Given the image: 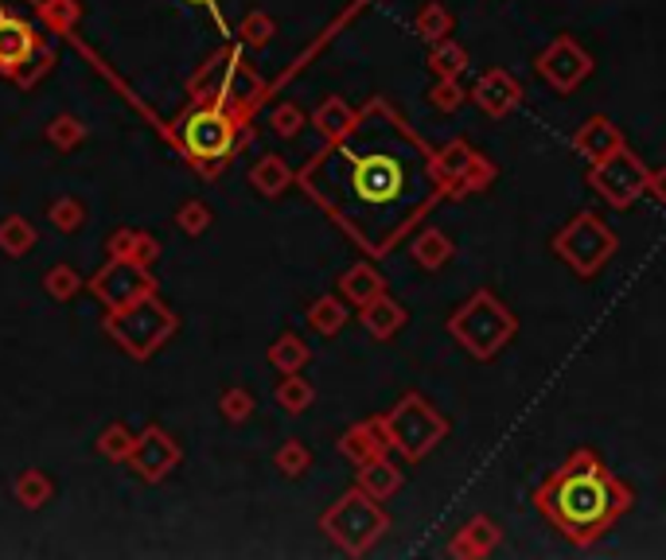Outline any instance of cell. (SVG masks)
Returning <instances> with one entry per match:
<instances>
[{"instance_id":"1f68e13d","label":"cell","mask_w":666,"mask_h":560,"mask_svg":"<svg viewBox=\"0 0 666 560\" xmlns=\"http://www.w3.org/2000/svg\"><path fill=\"white\" fill-rule=\"evenodd\" d=\"M98 451H102L105 459H129L133 456V436H129L121 425L105 428L102 440H98Z\"/></svg>"},{"instance_id":"7a4b0ae2","label":"cell","mask_w":666,"mask_h":560,"mask_svg":"<svg viewBox=\"0 0 666 560\" xmlns=\"http://www.w3.org/2000/svg\"><path fill=\"white\" fill-rule=\"evenodd\" d=\"M635 506L632 490L596 459V451L577 448L542 487H534V510L573 544L588 549L612 533L619 518Z\"/></svg>"},{"instance_id":"e0dca14e","label":"cell","mask_w":666,"mask_h":560,"mask_svg":"<svg viewBox=\"0 0 666 560\" xmlns=\"http://www.w3.org/2000/svg\"><path fill=\"white\" fill-rule=\"evenodd\" d=\"M386 448L390 444H386V432H382L379 420H366V425L351 428V432L340 440V451L347 459H355L359 467L371 464V459H379V456H386Z\"/></svg>"},{"instance_id":"603a6c76","label":"cell","mask_w":666,"mask_h":560,"mask_svg":"<svg viewBox=\"0 0 666 560\" xmlns=\"http://www.w3.org/2000/svg\"><path fill=\"white\" fill-rule=\"evenodd\" d=\"M453 12L444 9L441 0H428L425 9L417 12V20H413V28H417V35L425 43H441V40H448L453 35Z\"/></svg>"},{"instance_id":"4dcf8cb0","label":"cell","mask_w":666,"mask_h":560,"mask_svg":"<svg viewBox=\"0 0 666 560\" xmlns=\"http://www.w3.org/2000/svg\"><path fill=\"white\" fill-rule=\"evenodd\" d=\"M48 495H51V482L43 479L40 471H24V475L17 479V498H20L24 506H32V510H36V506L48 502Z\"/></svg>"},{"instance_id":"7402d4cb","label":"cell","mask_w":666,"mask_h":560,"mask_svg":"<svg viewBox=\"0 0 666 560\" xmlns=\"http://www.w3.org/2000/svg\"><path fill=\"white\" fill-rule=\"evenodd\" d=\"M355 118L359 113L351 110L347 102H343V98H324V102H320V110H316V129L320 133L327 136V141H340L343 133H347L351 125H355Z\"/></svg>"},{"instance_id":"60d3db41","label":"cell","mask_w":666,"mask_h":560,"mask_svg":"<svg viewBox=\"0 0 666 560\" xmlns=\"http://www.w3.org/2000/svg\"><path fill=\"white\" fill-rule=\"evenodd\" d=\"M71 4H74V0H51V17H56L59 20V12H63V20H74V9H71Z\"/></svg>"},{"instance_id":"f1b7e54d","label":"cell","mask_w":666,"mask_h":560,"mask_svg":"<svg viewBox=\"0 0 666 560\" xmlns=\"http://www.w3.org/2000/svg\"><path fill=\"white\" fill-rule=\"evenodd\" d=\"M273 464H278V471L281 475H289V479H296V475H304L312 467V451L304 448L301 440H289L285 448L273 456Z\"/></svg>"},{"instance_id":"d6986e66","label":"cell","mask_w":666,"mask_h":560,"mask_svg":"<svg viewBox=\"0 0 666 560\" xmlns=\"http://www.w3.org/2000/svg\"><path fill=\"white\" fill-rule=\"evenodd\" d=\"M32 32H28L20 20H0V67L4 71H17L32 55Z\"/></svg>"},{"instance_id":"277c9868","label":"cell","mask_w":666,"mask_h":560,"mask_svg":"<svg viewBox=\"0 0 666 560\" xmlns=\"http://www.w3.org/2000/svg\"><path fill=\"white\" fill-rule=\"evenodd\" d=\"M549 245H554L562 265H569L581 281H588V276H596L612 261V253L619 250V237L596 211H581L573 214V222H565L557 230Z\"/></svg>"},{"instance_id":"d590c367","label":"cell","mask_w":666,"mask_h":560,"mask_svg":"<svg viewBox=\"0 0 666 560\" xmlns=\"http://www.w3.org/2000/svg\"><path fill=\"white\" fill-rule=\"evenodd\" d=\"M270 125L278 129L281 136H296V133H301V129H304V113L296 110L293 102H285V105H278V110H273Z\"/></svg>"},{"instance_id":"3957f363","label":"cell","mask_w":666,"mask_h":560,"mask_svg":"<svg viewBox=\"0 0 666 560\" xmlns=\"http://www.w3.org/2000/svg\"><path fill=\"white\" fill-rule=\"evenodd\" d=\"M448 335H453V339L461 343L472 358L492 363V358L518 335V319H515V312L500 301V296L487 293V288H480L476 296H468V301L453 312V319H448Z\"/></svg>"},{"instance_id":"30bf717a","label":"cell","mask_w":666,"mask_h":560,"mask_svg":"<svg viewBox=\"0 0 666 560\" xmlns=\"http://www.w3.org/2000/svg\"><path fill=\"white\" fill-rule=\"evenodd\" d=\"M468 98L476 110L487 113V118L503 121L523 105V82H518L511 71H503V67H492V71H484L476 82H472Z\"/></svg>"},{"instance_id":"5b68a950","label":"cell","mask_w":666,"mask_h":560,"mask_svg":"<svg viewBox=\"0 0 666 560\" xmlns=\"http://www.w3.org/2000/svg\"><path fill=\"white\" fill-rule=\"evenodd\" d=\"M320 526H324V533L332 537L343 552L363 557V552L390 529V513L379 506V498L366 495L363 487H355L320 518Z\"/></svg>"},{"instance_id":"ab89813d","label":"cell","mask_w":666,"mask_h":560,"mask_svg":"<svg viewBox=\"0 0 666 560\" xmlns=\"http://www.w3.org/2000/svg\"><path fill=\"white\" fill-rule=\"evenodd\" d=\"M647 195L655 198L658 206H666V167H650V175H647Z\"/></svg>"},{"instance_id":"f546056e","label":"cell","mask_w":666,"mask_h":560,"mask_svg":"<svg viewBox=\"0 0 666 560\" xmlns=\"http://www.w3.org/2000/svg\"><path fill=\"white\" fill-rule=\"evenodd\" d=\"M464 98H468V94H464L456 79H436L433 90H428V105H433V110H441V113H456L464 105Z\"/></svg>"},{"instance_id":"4fadbf2b","label":"cell","mask_w":666,"mask_h":560,"mask_svg":"<svg viewBox=\"0 0 666 560\" xmlns=\"http://www.w3.org/2000/svg\"><path fill=\"white\" fill-rule=\"evenodd\" d=\"M500 541H503V529L495 526L492 518H472L468 526L461 529V533L448 541V557H456V560H480V557H492L495 549H500Z\"/></svg>"},{"instance_id":"8d00e7d4","label":"cell","mask_w":666,"mask_h":560,"mask_svg":"<svg viewBox=\"0 0 666 560\" xmlns=\"http://www.w3.org/2000/svg\"><path fill=\"white\" fill-rule=\"evenodd\" d=\"M273 35V20L262 17V12H254V17L242 20V40L250 43V48H265Z\"/></svg>"},{"instance_id":"74e56055","label":"cell","mask_w":666,"mask_h":560,"mask_svg":"<svg viewBox=\"0 0 666 560\" xmlns=\"http://www.w3.org/2000/svg\"><path fill=\"white\" fill-rule=\"evenodd\" d=\"M51 222H56V230L71 234V230L82 226V206L74 203V198H59V203L51 206Z\"/></svg>"},{"instance_id":"b9f144b4","label":"cell","mask_w":666,"mask_h":560,"mask_svg":"<svg viewBox=\"0 0 666 560\" xmlns=\"http://www.w3.org/2000/svg\"><path fill=\"white\" fill-rule=\"evenodd\" d=\"M191 4H214V0H191Z\"/></svg>"},{"instance_id":"ac0fdd59","label":"cell","mask_w":666,"mask_h":560,"mask_svg":"<svg viewBox=\"0 0 666 560\" xmlns=\"http://www.w3.org/2000/svg\"><path fill=\"white\" fill-rule=\"evenodd\" d=\"M386 293V281H382V273L374 265H355V268H347V273L340 276V296L343 301H351L355 308H363V304H371L374 296H382Z\"/></svg>"},{"instance_id":"d4e9b609","label":"cell","mask_w":666,"mask_h":560,"mask_svg":"<svg viewBox=\"0 0 666 560\" xmlns=\"http://www.w3.org/2000/svg\"><path fill=\"white\" fill-rule=\"evenodd\" d=\"M309 324H312V332H320V335H335L343 324H347V308H343L335 296H320V301L309 308Z\"/></svg>"},{"instance_id":"7c38bea8","label":"cell","mask_w":666,"mask_h":560,"mask_svg":"<svg viewBox=\"0 0 666 560\" xmlns=\"http://www.w3.org/2000/svg\"><path fill=\"white\" fill-rule=\"evenodd\" d=\"M619 149H624V133H619L604 113H593V118L573 133V152H581L588 164H601V160H608L612 152Z\"/></svg>"},{"instance_id":"f35d334b","label":"cell","mask_w":666,"mask_h":560,"mask_svg":"<svg viewBox=\"0 0 666 560\" xmlns=\"http://www.w3.org/2000/svg\"><path fill=\"white\" fill-rule=\"evenodd\" d=\"M175 222H180L183 234H203L206 222H211V211H206L203 203H188V206H180V214H175Z\"/></svg>"},{"instance_id":"5bb4252c","label":"cell","mask_w":666,"mask_h":560,"mask_svg":"<svg viewBox=\"0 0 666 560\" xmlns=\"http://www.w3.org/2000/svg\"><path fill=\"white\" fill-rule=\"evenodd\" d=\"M175 456H180V451H175V444L168 440L164 432H157V428H152V432H144V440L133 444V456H129V459L141 467L144 479H160V475L175 464Z\"/></svg>"},{"instance_id":"2e32d148","label":"cell","mask_w":666,"mask_h":560,"mask_svg":"<svg viewBox=\"0 0 666 560\" xmlns=\"http://www.w3.org/2000/svg\"><path fill=\"white\" fill-rule=\"evenodd\" d=\"M453 253H456L453 237L444 234V230H436V226H425L417 237H413V245H410L413 265H421L425 273H436V268H444L448 261H453Z\"/></svg>"},{"instance_id":"83f0119b","label":"cell","mask_w":666,"mask_h":560,"mask_svg":"<svg viewBox=\"0 0 666 560\" xmlns=\"http://www.w3.org/2000/svg\"><path fill=\"white\" fill-rule=\"evenodd\" d=\"M36 245V230L28 226L24 218H4L0 222V250L9 253V257H20Z\"/></svg>"},{"instance_id":"d6a6232c","label":"cell","mask_w":666,"mask_h":560,"mask_svg":"<svg viewBox=\"0 0 666 560\" xmlns=\"http://www.w3.org/2000/svg\"><path fill=\"white\" fill-rule=\"evenodd\" d=\"M250 413H254V397H250L246 389H226V394H222V417L231 420V425L250 420Z\"/></svg>"},{"instance_id":"4316f807","label":"cell","mask_w":666,"mask_h":560,"mask_svg":"<svg viewBox=\"0 0 666 560\" xmlns=\"http://www.w3.org/2000/svg\"><path fill=\"white\" fill-rule=\"evenodd\" d=\"M273 397H278L281 409L293 413V417H296V413H304L312 401H316V389H312L304 378H296V374H285V381H281L278 394H273Z\"/></svg>"},{"instance_id":"44dd1931","label":"cell","mask_w":666,"mask_h":560,"mask_svg":"<svg viewBox=\"0 0 666 560\" xmlns=\"http://www.w3.org/2000/svg\"><path fill=\"white\" fill-rule=\"evenodd\" d=\"M425 67L436 74V79H461L464 67H468V51L448 35V40H441V43H428Z\"/></svg>"},{"instance_id":"ba28073f","label":"cell","mask_w":666,"mask_h":560,"mask_svg":"<svg viewBox=\"0 0 666 560\" xmlns=\"http://www.w3.org/2000/svg\"><path fill=\"white\" fill-rule=\"evenodd\" d=\"M436 167L441 180L448 187V198H464L472 191H487L495 183V164L487 156H480L468 141H453L436 152Z\"/></svg>"},{"instance_id":"52a82bcc","label":"cell","mask_w":666,"mask_h":560,"mask_svg":"<svg viewBox=\"0 0 666 560\" xmlns=\"http://www.w3.org/2000/svg\"><path fill=\"white\" fill-rule=\"evenodd\" d=\"M647 175L650 167L624 144V149L612 152L608 160L588 167V187H593L612 211H627V206H635V198L647 195Z\"/></svg>"},{"instance_id":"9c48e42d","label":"cell","mask_w":666,"mask_h":560,"mask_svg":"<svg viewBox=\"0 0 666 560\" xmlns=\"http://www.w3.org/2000/svg\"><path fill=\"white\" fill-rule=\"evenodd\" d=\"M534 71L549 82L562 98H569L573 90H581L593 74V55L581 48L573 35H557L538 59H534Z\"/></svg>"},{"instance_id":"cb8c5ba5","label":"cell","mask_w":666,"mask_h":560,"mask_svg":"<svg viewBox=\"0 0 666 560\" xmlns=\"http://www.w3.org/2000/svg\"><path fill=\"white\" fill-rule=\"evenodd\" d=\"M250 183H254L262 195H281V191L293 183V172H289V164L281 156H262L254 164V172H250Z\"/></svg>"},{"instance_id":"ffe728a7","label":"cell","mask_w":666,"mask_h":560,"mask_svg":"<svg viewBox=\"0 0 666 560\" xmlns=\"http://www.w3.org/2000/svg\"><path fill=\"white\" fill-rule=\"evenodd\" d=\"M359 487L382 502V498H390V495L402 490V471H397L386 456H379V459H371V464H363V471H359Z\"/></svg>"},{"instance_id":"6da1fadb","label":"cell","mask_w":666,"mask_h":560,"mask_svg":"<svg viewBox=\"0 0 666 560\" xmlns=\"http://www.w3.org/2000/svg\"><path fill=\"white\" fill-rule=\"evenodd\" d=\"M304 183L371 257H386L441 198H448L436 152L382 98L332 141V152L304 172Z\"/></svg>"},{"instance_id":"836d02e7","label":"cell","mask_w":666,"mask_h":560,"mask_svg":"<svg viewBox=\"0 0 666 560\" xmlns=\"http://www.w3.org/2000/svg\"><path fill=\"white\" fill-rule=\"evenodd\" d=\"M48 136H51V144H59V149H74V144L87 141V129H82L74 118H59V121H51Z\"/></svg>"},{"instance_id":"9a60e30c","label":"cell","mask_w":666,"mask_h":560,"mask_svg":"<svg viewBox=\"0 0 666 560\" xmlns=\"http://www.w3.org/2000/svg\"><path fill=\"white\" fill-rule=\"evenodd\" d=\"M359 319H363V327L374 335V339H394L410 316H405L402 304L390 301V296L382 293V296H374L371 304H363V308H359Z\"/></svg>"},{"instance_id":"e575fe53","label":"cell","mask_w":666,"mask_h":560,"mask_svg":"<svg viewBox=\"0 0 666 560\" xmlns=\"http://www.w3.org/2000/svg\"><path fill=\"white\" fill-rule=\"evenodd\" d=\"M82 288V281H79V273L74 268H51L48 273V293L56 296V301H71L74 293Z\"/></svg>"},{"instance_id":"8fae6325","label":"cell","mask_w":666,"mask_h":560,"mask_svg":"<svg viewBox=\"0 0 666 560\" xmlns=\"http://www.w3.org/2000/svg\"><path fill=\"white\" fill-rule=\"evenodd\" d=\"M188 149H191V156H222V152L231 149V141H234V129H231V121L222 118L219 110H203V113H195V118L188 121Z\"/></svg>"},{"instance_id":"484cf974","label":"cell","mask_w":666,"mask_h":560,"mask_svg":"<svg viewBox=\"0 0 666 560\" xmlns=\"http://www.w3.org/2000/svg\"><path fill=\"white\" fill-rule=\"evenodd\" d=\"M270 363L278 366L281 374H301V366L309 363V347H304L296 335H281L270 347Z\"/></svg>"},{"instance_id":"8992f818","label":"cell","mask_w":666,"mask_h":560,"mask_svg":"<svg viewBox=\"0 0 666 560\" xmlns=\"http://www.w3.org/2000/svg\"><path fill=\"white\" fill-rule=\"evenodd\" d=\"M379 425L386 432L390 448H397L405 459H425L448 436V420L421 394H405L386 417H379Z\"/></svg>"}]
</instances>
